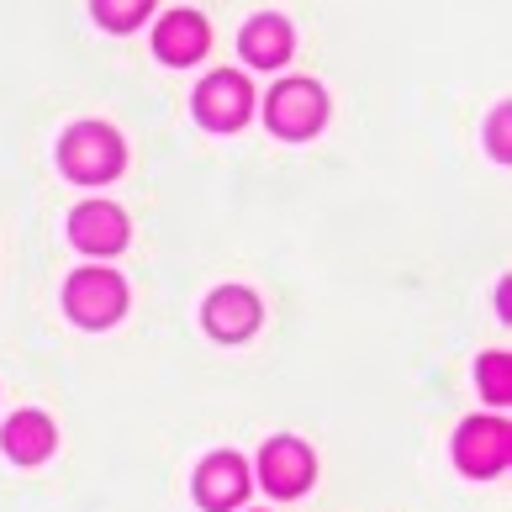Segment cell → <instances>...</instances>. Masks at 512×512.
<instances>
[{"instance_id": "6da1fadb", "label": "cell", "mask_w": 512, "mask_h": 512, "mask_svg": "<svg viewBox=\"0 0 512 512\" xmlns=\"http://www.w3.org/2000/svg\"><path fill=\"white\" fill-rule=\"evenodd\" d=\"M122 159H127V148H122V138L106 122H74L59 138V169L69 180H80V185L117 180Z\"/></svg>"}, {"instance_id": "7a4b0ae2", "label": "cell", "mask_w": 512, "mask_h": 512, "mask_svg": "<svg viewBox=\"0 0 512 512\" xmlns=\"http://www.w3.org/2000/svg\"><path fill=\"white\" fill-rule=\"evenodd\" d=\"M64 307L80 328H111L127 312V280L106 264H90V270H74L64 286Z\"/></svg>"}, {"instance_id": "3957f363", "label": "cell", "mask_w": 512, "mask_h": 512, "mask_svg": "<svg viewBox=\"0 0 512 512\" xmlns=\"http://www.w3.org/2000/svg\"><path fill=\"white\" fill-rule=\"evenodd\" d=\"M264 122L280 138H312L328 122V96H322L317 80H280L270 90V101H264Z\"/></svg>"}, {"instance_id": "277c9868", "label": "cell", "mask_w": 512, "mask_h": 512, "mask_svg": "<svg viewBox=\"0 0 512 512\" xmlns=\"http://www.w3.org/2000/svg\"><path fill=\"white\" fill-rule=\"evenodd\" d=\"M507 454H512V428L502 417H465L460 433H454V465L476 481L497 476L507 465Z\"/></svg>"}, {"instance_id": "5b68a950", "label": "cell", "mask_w": 512, "mask_h": 512, "mask_svg": "<svg viewBox=\"0 0 512 512\" xmlns=\"http://www.w3.org/2000/svg\"><path fill=\"white\" fill-rule=\"evenodd\" d=\"M249 111H254V90L233 69H217V74H206V80L196 85V117H201V127L233 132V127L249 122Z\"/></svg>"}, {"instance_id": "8992f818", "label": "cell", "mask_w": 512, "mask_h": 512, "mask_svg": "<svg viewBox=\"0 0 512 512\" xmlns=\"http://www.w3.org/2000/svg\"><path fill=\"white\" fill-rule=\"evenodd\" d=\"M243 497H249V465H243V454H233V449L206 454L196 470V502L206 512H233Z\"/></svg>"}, {"instance_id": "52a82bcc", "label": "cell", "mask_w": 512, "mask_h": 512, "mask_svg": "<svg viewBox=\"0 0 512 512\" xmlns=\"http://www.w3.org/2000/svg\"><path fill=\"white\" fill-rule=\"evenodd\" d=\"M317 476V460L301 439H270L259 449V481L275 491V497H301Z\"/></svg>"}, {"instance_id": "ba28073f", "label": "cell", "mask_w": 512, "mask_h": 512, "mask_svg": "<svg viewBox=\"0 0 512 512\" xmlns=\"http://www.w3.org/2000/svg\"><path fill=\"white\" fill-rule=\"evenodd\" d=\"M69 238L80 243L85 254H117L132 238V222H127L122 206H111V201H85L69 222Z\"/></svg>"}, {"instance_id": "9c48e42d", "label": "cell", "mask_w": 512, "mask_h": 512, "mask_svg": "<svg viewBox=\"0 0 512 512\" xmlns=\"http://www.w3.org/2000/svg\"><path fill=\"white\" fill-rule=\"evenodd\" d=\"M206 43H212V27H206L201 11H169L154 32V53L164 64H196Z\"/></svg>"}, {"instance_id": "30bf717a", "label": "cell", "mask_w": 512, "mask_h": 512, "mask_svg": "<svg viewBox=\"0 0 512 512\" xmlns=\"http://www.w3.org/2000/svg\"><path fill=\"white\" fill-rule=\"evenodd\" d=\"M0 444H6V454L16 465H43L53 444H59V433H53V423L43 412H11L6 428H0Z\"/></svg>"}, {"instance_id": "8fae6325", "label": "cell", "mask_w": 512, "mask_h": 512, "mask_svg": "<svg viewBox=\"0 0 512 512\" xmlns=\"http://www.w3.org/2000/svg\"><path fill=\"white\" fill-rule=\"evenodd\" d=\"M259 317H264L259 296L243 291V286H222V291H212V301H206V328H212L217 338H243V333H254Z\"/></svg>"}, {"instance_id": "7c38bea8", "label": "cell", "mask_w": 512, "mask_h": 512, "mask_svg": "<svg viewBox=\"0 0 512 512\" xmlns=\"http://www.w3.org/2000/svg\"><path fill=\"white\" fill-rule=\"evenodd\" d=\"M238 48H243V59H249L254 69L286 64V53H291V22H286V16H254V22L243 27V37H238Z\"/></svg>"}, {"instance_id": "4fadbf2b", "label": "cell", "mask_w": 512, "mask_h": 512, "mask_svg": "<svg viewBox=\"0 0 512 512\" xmlns=\"http://www.w3.org/2000/svg\"><path fill=\"white\" fill-rule=\"evenodd\" d=\"M476 381H481V396H486V402H497V407L512 402V365H507V354H502V349L481 354Z\"/></svg>"}, {"instance_id": "5bb4252c", "label": "cell", "mask_w": 512, "mask_h": 512, "mask_svg": "<svg viewBox=\"0 0 512 512\" xmlns=\"http://www.w3.org/2000/svg\"><path fill=\"white\" fill-rule=\"evenodd\" d=\"M90 6H96V22L106 32H132L148 11H154V0H90Z\"/></svg>"}, {"instance_id": "9a60e30c", "label": "cell", "mask_w": 512, "mask_h": 512, "mask_svg": "<svg viewBox=\"0 0 512 512\" xmlns=\"http://www.w3.org/2000/svg\"><path fill=\"white\" fill-rule=\"evenodd\" d=\"M507 132H512V117H507V106H497V111H491V154H497V159L512 154V138H507Z\"/></svg>"}]
</instances>
